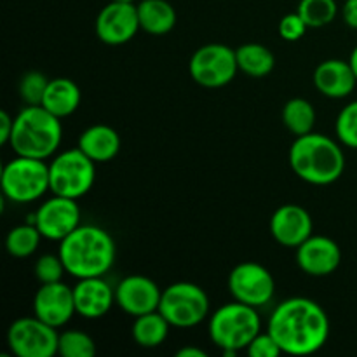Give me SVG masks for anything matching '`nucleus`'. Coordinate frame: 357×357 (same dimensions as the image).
I'll return each instance as SVG.
<instances>
[{"label": "nucleus", "mask_w": 357, "mask_h": 357, "mask_svg": "<svg viewBox=\"0 0 357 357\" xmlns=\"http://www.w3.org/2000/svg\"><path fill=\"white\" fill-rule=\"evenodd\" d=\"M267 331L275 338L282 354L309 356L326 345L330 338V317L314 300L293 296L275 307Z\"/></svg>", "instance_id": "f257e3e1"}, {"label": "nucleus", "mask_w": 357, "mask_h": 357, "mask_svg": "<svg viewBox=\"0 0 357 357\" xmlns=\"http://www.w3.org/2000/svg\"><path fill=\"white\" fill-rule=\"evenodd\" d=\"M58 255L73 278H103L115 264V241L101 227L79 225L59 243Z\"/></svg>", "instance_id": "f03ea898"}, {"label": "nucleus", "mask_w": 357, "mask_h": 357, "mask_svg": "<svg viewBox=\"0 0 357 357\" xmlns=\"http://www.w3.org/2000/svg\"><path fill=\"white\" fill-rule=\"evenodd\" d=\"M289 166L302 181L317 187L331 185L344 174L345 155L340 143L321 132L296 136L289 149Z\"/></svg>", "instance_id": "7ed1b4c3"}, {"label": "nucleus", "mask_w": 357, "mask_h": 357, "mask_svg": "<svg viewBox=\"0 0 357 357\" xmlns=\"http://www.w3.org/2000/svg\"><path fill=\"white\" fill-rule=\"evenodd\" d=\"M63 139L61 119L42 105H26L14 117L10 149L16 155L45 160L58 152Z\"/></svg>", "instance_id": "20e7f679"}, {"label": "nucleus", "mask_w": 357, "mask_h": 357, "mask_svg": "<svg viewBox=\"0 0 357 357\" xmlns=\"http://www.w3.org/2000/svg\"><path fill=\"white\" fill-rule=\"evenodd\" d=\"M260 331L261 319L257 307L237 300L220 307L209 317V337L216 347L222 349L223 356H236L239 351H246Z\"/></svg>", "instance_id": "39448f33"}, {"label": "nucleus", "mask_w": 357, "mask_h": 357, "mask_svg": "<svg viewBox=\"0 0 357 357\" xmlns=\"http://www.w3.org/2000/svg\"><path fill=\"white\" fill-rule=\"evenodd\" d=\"M2 194L16 204H28L38 201L47 190L49 164L33 157L16 155L2 169Z\"/></svg>", "instance_id": "423d86ee"}, {"label": "nucleus", "mask_w": 357, "mask_h": 357, "mask_svg": "<svg viewBox=\"0 0 357 357\" xmlns=\"http://www.w3.org/2000/svg\"><path fill=\"white\" fill-rule=\"evenodd\" d=\"M96 181V162L82 150H65L49 164L51 192L70 199H80L93 188Z\"/></svg>", "instance_id": "0eeeda50"}, {"label": "nucleus", "mask_w": 357, "mask_h": 357, "mask_svg": "<svg viewBox=\"0 0 357 357\" xmlns=\"http://www.w3.org/2000/svg\"><path fill=\"white\" fill-rule=\"evenodd\" d=\"M209 296L194 282H174L160 296L159 312L174 328L199 326L209 316Z\"/></svg>", "instance_id": "6e6552de"}, {"label": "nucleus", "mask_w": 357, "mask_h": 357, "mask_svg": "<svg viewBox=\"0 0 357 357\" xmlns=\"http://www.w3.org/2000/svg\"><path fill=\"white\" fill-rule=\"evenodd\" d=\"M236 49L225 44H206L192 54L188 72L199 86L218 89L232 82L237 75Z\"/></svg>", "instance_id": "1a4fd4ad"}, {"label": "nucleus", "mask_w": 357, "mask_h": 357, "mask_svg": "<svg viewBox=\"0 0 357 357\" xmlns=\"http://www.w3.org/2000/svg\"><path fill=\"white\" fill-rule=\"evenodd\" d=\"M7 345L16 357H52L58 352L59 333L37 316L20 317L7 330Z\"/></svg>", "instance_id": "9d476101"}, {"label": "nucleus", "mask_w": 357, "mask_h": 357, "mask_svg": "<svg viewBox=\"0 0 357 357\" xmlns=\"http://www.w3.org/2000/svg\"><path fill=\"white\" fill-rule=\"evenodd\" d=\"M229 291L237 302L260 309L274 298V275L261 264L243 261L229 274Z\"/></svg>", "instance_id": "9b49d317"}, {"label": "nucleus", "mask_w": 357, "mask_h": 357, "mask_svg": "<svg viewBox=\"0 0 357 357\" xmlns=\"http://www.w3.org/2000/svg\"><path fill=\"white\" fill-rule=\"evenodd\" d=\"M30 223H35L42 237L61 243L66 236L80 225V208L77 199L52 195L31 215Z\"/></svg>", "instance_id": "f8f14e48"}, {"label": "nucleus", "mask_w": 357, "mask_h": 357, "mask_svg": "<svg viewBox=\"0 0 357 357\" xmlns=\"http://www.w3.org/2000/svg\"><path fill=\"white\" fill-rule=\"evenodd\" d=\"M138 7L135 3L115 2L100 10L96 17V35L108 45H122L132 40L139 30Z\"/></svg>", "instance_id": "ddd939ff"}, {"label": "nucleus", "mask_w": 357, "mask_h": 357, "mask_svg": "<svg viewBox=\"0 0 357 357\" xmlns=\"http://www.w3.org/2000/svg\"><path fill=\"white\" fill-rule=\"evenodd\" d=\"M162 291L153 279L132 274L122 279L115 288V303L132 317L159 310Z\"/></svg>", "instance_id": "4468645a"}, {"label": "nucleus", "mask_w": 357, "mask_h": 357, "mask_svg": "<svg viewBox=\"0 0 357 357\" xmlns=\"http://www.w3.org/2000/svg\"><path fill=\"white\" fill-rule=\"evenodd\" d=\"M77 314L73 288L65 282L40 284L33 298V316L51 324L52 328H61Z\"/></svg>", "instance_id": "2eb2a0df"}, {"label": "nucleus", "mask_w": 357, "mask_h": 357, "mask_svg": "<svg viewBox=\"0 0 357 357\" xmlns=\"http://www.w3.org/2000/svg\"><path fill=\"white\" fill-rule=\"evenodd\" d=\"M342 261V251L337 241L326 236H310L296 248V264L300 271L312 278L333 274Z\"/></svg>", "instance_id": "dca6fc26"}, {"label": "nucleus", "mask_w": 357, "mask_h": 357, "mask_svg": "<svg viewBox=\"0 0 357 357\" xmlns=\"http://www.w3.org/2000/svg\"><path fill=\"white\" fill-rule=\"evenodd\" d=\"M312 216L303 206L284 204L271 218V234L275 243L284 248H296L312 236Z\"/></svg>", "instance_id": "f3484780"}, {"label": "nucleus", "mask_w": 357, "mask_h": 357, "mask_svg": "<svg viewBox=\"0 0 357 357\" xmlns=\"http://www.w3.org/2000/svg\"><path fill=\"white\" fill-rule=\"evenodd\" d=\"M75 310L84 319H100L115 303V289L103 278H84L73 286Z\"/></svg>", "instance_id": "a211bd4d"}, {"label": "nucleus", "mask_w": 357, "mask_h": 357, "mask_svg": "<svg viewBox=\"0 0 357 357\" xmlns=\"http://www.w3.org/2000/svg\"><path fill=\"white\" fill-rule=\"evenodd\" d=\"M314 86L323 96L331 100L347 98L354 91L357 77L351 63L344 59H326L321 61L314 70Z\"/></svg>", "instance_id": "6ab92c4d"}, {"label": "nucleus", "mask_w": 357, "mask_h": 357, "mask_svg": "<svg viewBox=\"0 0 357 357\" xmlns=\"http://www.w3.org/2000/svg\"><path fill=\"white\" fill-rule=\"evenodd\" d=\"M79 146L96 164L108 162L121 150V136L107 124H94L79 136Z\"/></svg>", "instance_id": "aec40b11"}, {"label": "nucleus", "mask_w": 357, "mask_h": 357, "mask_svg": "<svg viewBox=\"0 0 357 357\" xmlns=\"http://www.w3.org/2000/svg\"><path fill=\"white\" fill-rule=\"evenodd\" d=\"M80 100H82V93L79 86L72 79L58 77V79L49 80L42 107L54 114L56 117L65 119L75 114L77 108L80 107Z\"/></svg>", "instance_id": "412c9836"}, {"label": "nucleus", "mask_w": 357, "mask_h": 357, "mask_svg": "<svg viewBox=\"0 0 357 357\" xmlns=\"http://www.w3.org/2000/svg\"><path fill=\"white\" fill-rule=\"evenodd\" d=\"M139 26L150 35H166L176 24V10L167 0H142L138 3Z\"/></svg>", "instance_id": "4be33fe9"}, {"label": "nucleus", "mask_w": 357, "mask_h": 357, "mask_svg": "<svg viewBox=\"0 0 357 357\" xmlns=\"http://www.w3.org/2000/svg\"><path fill=\"white\" fill-rule=\"evenodd\" d=\"M169 321L159 310L143 314V316L135 317V323H132L131 328L132 340L139 347L155 349L166 342L167 335H169Z\"/></svg>", "instance_id": "5701e85b"}, {"label": "nucleus", "mask_w": 357, "mask_h": 357, "mask_svg": "<svg viewBox=\"0 0 357 357\" xmlns=\"http://www.w3.org/2000/svg\"><path fill=\"white\" fill-rule=\"evenodd\" d=\"M236 54L241 72H244L250 77H255V79L268 75L275 66L274 52L267 45L257 44V42L239 45L236 49Z\"/></svg>", "instance_id": "b1692460"}, {"label": "nucleus", "mask_w": 357, "mask_h": 357, "mask_svg": "<svg viewBox=\"0 0 357 357\" xmlns=\"http://www.w3.org/2000/svg\"><path fill=\"white\" fill-rule=\"evenodd\" d=\"M282 122L295 136L309 135L316 124V110L305 98H293L282 108Z\"/></svg>", "instance_id": "393cba45"}, {"label": "nucleus", "mask_w": 357, "mask_h": 357, "mask_svg": "<svg viewBox=\"0 0 357 357\" xmlns=\"http://www.w3.org/2000/svg\"><path fill=\"white\" fill-rule=\"evenodd\" d=\"M40 239H44L40 230L37 229L35 223H23L17 225L7 234L6 248L10 257L14 258H28L38 250Z\"/></svg>", "instance_id": "a878e982"}, {"label": "nucleus", "mask_w": 357, "mask_h": 357, "mask_svg": "<svg viewBox=\"0 0 357 357\" xmlns=\"http://www.w3.org/2000/svg\"><path fill=\"white\" fill-rule=\"evenodd\" d=\"M296 13L309 28H323L337 17L338 6L335 0H300Z\"/></svg>", "instance_id": "bb28decb"}, {"label": "nucleus", "mask_w": 357, "mask_h": 357, "mask_svg": "<svg viewBox=\"0 0 357 357\" xmlns=\"http://www.w3.org/2000/svg\"><path fill=\"white\" fill-rule=\"evenodd\" d=\"M58 354L63 357H93L96 354V344L84 331L66 330L59 333Z\"/></svg>", "instance_id": "cd10ccee"}, {"label": "nucleus", "mask_w": 357, "mask_h": 357, "mask_svg": "<svg viewBox=\"0 0 357 357\" xmlns=\"http://www.w3.org/2000/svg\"><path fill=\"white\" fill-rule=\"evenodd\" d=\"M335 132L342 145L357 150V100L342 108L335 122Z\"/></svg>", "instance_id": "c85d7f7f"}, {"label": "nucleus", "mask_w": 357, "mask_h": 357, "mask_svg": "<svg viewBox=\"0 0 357 357\" xmlns=\"http://www.w3.org/2000/svg\"><path fill=\"white\" fill-rule=\"evenodd\" d=\"M35 278L40 284H51V282L63 281V275L68 274L66 272L65 264H63L59 255H42L35 264Z\"/></svg>", "instance_id": "c756f323"}, {"label": "nucleus", "mask_w": 357, "mask_h": 357, "mask_svg": "<svg viewBox=\"0 0 357 357\" xmlns=\"http://www.w3.org/2000/svg\"><path fill=\"white\" fill-rule=\"evenodd\" d=\"M49 79L40 72L24 73L20 82V96L24 105H42Z\"/></svg>", "instance_id": "7c9ffc66"}, {"label": "nucleus", "mask_w": 357, "mask_h": 357, "mask_svg": "<svg viewBox=\"0 0 357 357\" xmlns=\"http://www.w3.org/2000/svg\"><path fill=\"white\" fill-rule=\"evenodd\" d=\"M246 352L250 357H278L282 354L279 344L268 331H265V333L260 331V333L253 338V342L248 345Z\"/></svg>", "instance_id": "2f4dec72"}, {"label": "nucleus", "mask_w": 357, "mask_h": 357, "mask_svg": "<svg viewBox=\"0 0 357 357\" xmlns=\"http://www.w3.org/2000/svg\"><path fill=\"white\" fill-rule=\"evenodd\" d=\"M307 23L302 20L298 13H291L286 14L284 17L279 23V35H281L284 40L288 42H296L305 35L307 31Z\"/></svg>", "instance_id": "473e14b6"}, {"label": "nucleus", "mask_w": 357, "mask_h": 357, "mask_svg": "<svg viewBox=\"0 0 357 357\" xmlns=\"http://www.w3.org/2000/svg\"><path fill=\"white\" fill-rule=\"evenodd\" d=\"M14 129V117H10L9 112H0V145H9L10 135Z\"/></svg>", "instance_id": "72a5a7b5"}, {"label": "nucleus", "mask_w": 357, "mask_h": 357, "mask_svg": "<svg viewBox=\"0 0 357 357\" xmlns=\"http://www.w3.org/2000/svg\"><path fill=\"white\" fill-rule=\"evenodd\" d=\"M342 17L349 28L357 30V0H345L342 7Z\"/></svg>", "instance_id": "f704fd0d"}, {"label": "nucleus", "mask_w": 357, "mask_h": 357, "mask_svg": "<svg viewBox=\"0 0 357 357\" xmlns=\"http://www.w3.org/2000/svg\"><path fill=\"white\" fill-rule=\"evenodd\" d=\"M178 357H206V352L197 347H183L176 352Z\"/></svg>", "instance_id": "c9c22d12"}, {"label": "nucleus", "mask_w": 357, "mask_h": 357, "mask_svg": "<svg viewBox=\"0 0 357 357\" xmlns=\"http://www.w3.org/2000/svg\"><path fill=\"white\" fill-rule=\"evenodd\" d=\"M349 63H351L352 70H354L356 77H357V45L354 47V51L351 52V58H349Z\"/></svg>", "instance_id": "e433bc0d"}, {"label": "nucleus", "mask_w": 357, "mask_h": 357, "mask_svg": "<svg viewBox=\"0 0 357 357\" xmlns=\"http://www.w3.org/2000/svg\"><path fill=\"white\" fill-rule=\"evenodd\" d=\"M115 2H126V3H135V0H115Z\"/></svg>", "instance_id": "4c0bfd02"}]
</instances>
